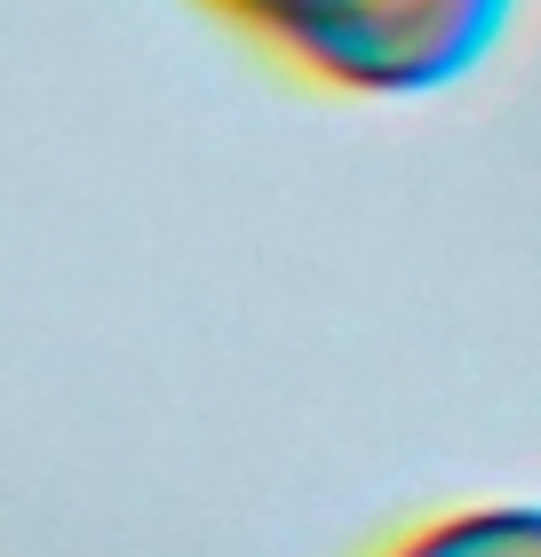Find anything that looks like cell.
Wrapping results in <instances>:
<instances>
[{
	"mask_svg": "<svg viewBox=\"0 0 541 557\" xmlns=\"http://www.w3.org/2000/svg\"><path fill=\"white\" fill-rule=\"evenodd\" d=\"M374 557H541V502H470L391 534Z\"/></svg>",
	"mask_w": 541,
	"mask_h": 557,
	"instance_id": "cell-2",
	"label": "cell"
},
{
	"mask_svg": "<svg viewBox=\"0 0 541 557\" xmlns=\"http://www.w3.org/2000/svg\"><path fill=\"white\" fill-rule=\"evenodd\" d=\"M223 24L343 96H422L494 48L509 0H199Z\"/></svg>",
	"mask_w": 541,
	"mask_h": 557,
	"instance_id": "cell-1",
	"label": "cell"
}]
</instances>
